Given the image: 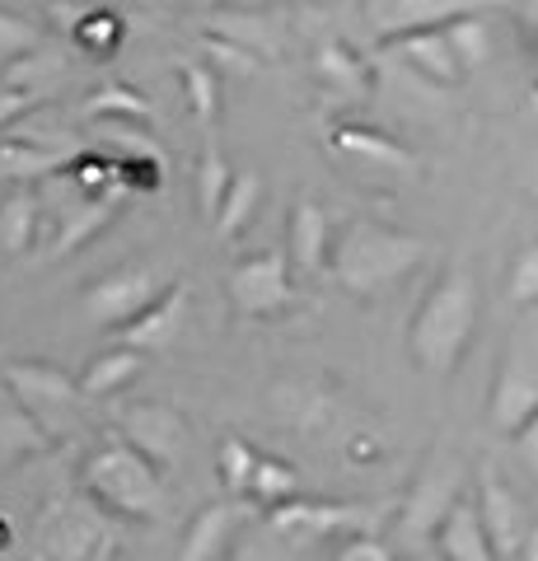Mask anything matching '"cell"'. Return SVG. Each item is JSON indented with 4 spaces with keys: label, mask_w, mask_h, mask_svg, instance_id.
<instances>
[{
    "label": "cell",
    "mask_w": 538,
    "mask_h": 561,
    "mask_svg": "<svg viewBox=\"0 0 538 561\" xmlns=\"http://www.w3.org/2000/svg\"><path fill=\"white\" fill-rule=\"evenodd\" d=\"M71 164V150H47V146H33V140H10L0 136V173L5 179H47V173H57Z\"/></svg>",
    "instance_id": "cell-19"
},
{
    "label": "cell",
    "mask_w": 538,
    "mask_h": 561,
    "mask_svg": "<svg viewBox=\"0 0 538 561\" xmlns=\"http://www.w3.org/2000/svg\"><path fill=\"white\" fill-rule=\"evenodd\" d=\"M538 412V379L519 360H511V370L501 375L496 398H492V421L501 431H519Z\"/></svg>",
    "instance_id": "cell-17"
},
{
    "label": "cell",
    "mask_w": 538,
    "mask_h": 561,
    "mask_svg": "<svg viewBox=\"0 0 538 561\" xmlns=\"http://www.w3.org/2000/svg\"><path fill=\"white\" fill-rule=\"evenodd\" d=\"M230 295H234V309L249 313V319H272L290 305V267H286V253L272 249V253H257L249 262H239L234 276H230Z\"/></svg>",
    "instance_id": "cell-5"
},
{
    "label": "cell",
    "mask_w": 538,
    "mask_h": 561,
    "mask_svg": "<svg viewBox=\"0 0 538 561\" xmlns=\"http://www.w3.org/2000/svg\"><path fill=\"white\" fill-rule=\"evenodd\" d=\"M445 38H449V47H455L459 66H468V61H488V51H492V43H488V24H482V20H455V24H445Z\"/></svg>",
    "instance_id": "cell-29"
},
{
    "label": "cell",
    "mask_w": 538,
    "mask_h": 561,
    "mask_svg": "<svg viewBox=\"0 0 538 561\" xmlns=\"http://www.w3.org/2000/svg\"><path fill=\"white\" fill-rule=\"evenodd\" d=\"M61 76H66V57L51 51V47H33V51H24V57H14L10 66H0V84H5V90H20V94L38 99V103H47L51 84H57Z\"/></svg>",
    "instance_id": "cell-14"
},
{
    "label": "cell",
    "mask_w": 538,
    "mask_h": 561,
    "mask_svg": "<svg viewBox=\"0 0 538 561\" xmlns=\"http://www.w3.org/2000/svg\"><path fill=\"white\" fill-rule=\"evenodd\" d=\"M473 313H478V295H473V280H468L459 267H449L431 295L416 309V323H412V356L416 365L426 370H455L468 337H473Z\"/></svg>",
    "instance_id": "cell-2"
},
{
    "label": "cell",
    "mask_w": 538,
    "mask_h": 561,
    "mask_svg": "<svg viewBox=\"0 0 538 561\" xmlns=\"http://www.w3.org/2000/svg\"><path fill=\"white\" fill-rule=\"evenodd\" d=\"M38 542L47 561H99L108 529L90 511H80V505H61V511H51L43 519Z\"/></svg>",
    "instance_id": "cell-8"
},
{
    "label": "cell",
    "mask_w": 538,
    "mask_h": 561,
    "mask_svg": "<svg viewBox=\"0 0 538 561\" xmlns=\"http://www.w3.org/2000/svg\"><path fill=\"white\" fill-rule=\"evenodd\" d=\"M473 511L482 519V534H488V548L496 552V561H511L519 552V542H525V534H529L525 505L515 501V491L501 482L496 472H482Z\"/></svg>",
    "instance_id": "cell-7"
},
{
    "label": "cell",
    "mask_w": 538,
    "mask_h": 561,
    "mask_svg": "<svg viewBox=\"0 0 538 561\" xmlns=\"http://www.w3.org/2000/svg\"><path fill=\"white\" fill-rule=\"evenodd\" d=\"M183 84H187V103H193V113L202 122H211L216 117V76H211V66L187 61L183 66Z\"/></svg>",
    "instance_id": "cell-32"
},
{
    "label": "cell",
    "mask_w": 538,
    "mask_h": 561,
    "mask_svg": "<svg viewBox=\"0 0 538 561\" xmlns=\"http://www.w3.org/2000/svg\"><path fill=\"white\" fill-rule=\"evenodd\" d=\"M506 295L515 305H538V243H529V249L511 262Z\"/></svg>",
    "instance_id": "cell-31"
},
{
    "label": "cell",
    "mask_w": 538,
    "mask_h": 561,
    "mask_svg": "<svg viewBox=\"0 0 538 561\" xmlns=\"http://www.w3.org/2000/svg\"><path fill=\"white\" fill-rule=\"evenodd\" d=\"M84 117L90 122H146L150 103L131 90V84H99V90L84 99Z\"/></svg>",
    "instance_id": "cell-23"
},
{
    "label": "cell",
    "mask_w": 538,
    "mask_h": 561,
    "mask_svg": "<svg viewBox=\"0 0 538 561\" xmlns=\"http://www.w3.org/2000/svg\"><path fill=\"white\" fill-rule=\"evenodd\" d=\"M183 309H187V286H164L141 313H136V319H127L123 328H117V337H123V346L141 351V356L146 351H164L173 337H179Z\"/></svg>",
    "instance_id": "cell-11"
},
{
    "label": "cell",
    "mask_w": 538,
    "mask_h": 561,
    "mask_svg": "<svg viewBox=\"0 0 538 561\" xmlns=\"http://www.w3.org/2000/svg\"><path fill=\"white\" fill-rule=\"evenodd\" d=\"M286 257L300 272H319L328 262V220L314 202H295L290 230H286Z\"/></svg>",
    "instance_id": "cell-15"
},
{
    "label": "cell",
    "mask_w": 538,
    "mask_h": 561,
    "mask_svg": "<svg viewBox=\"0 0 538 561\" xmlns=\"http://www.w3.org/2000/svg\"><path fill=\"white\" fill-rule=\"evenodd\" d=\"M440 557L445 561H496V552L488 548V534H482V519L473 511V501H455L440 519Z\"/></svg>",
    "instance_id": "cell-13"
},
{
    "label": "cell",
    "mask_w": 538,
    "mask_h": 561,
    "mask_svg": "<svg viewBox=\"0 0 538 561\" xmlns=\"http://www.w3.org/2000/svg\"><path fill=\"white\" fill-rule=\"evenodd\" d=\"M33 108H38V99H28V94L5 90V84H0V131L14 127V122H20L24 113H33Z\"/></svg>",
    "instance_id": "cell-35"
},
{
    "label": "cell",
    "mask_w": 538,
    "mask_h": 561,
    "mask_svg": "<svg viewBox=\"0 0 538 561\" xmlns=\"http://www.w3.org/2000/svg\"><path fill=\"white\" fill-rule=\"evenodd\" d=\"M337 150H346V154H366V160H379V164H403L408 154L393 146V140H385L379 131H370V127H342L337 131Z\"/></svg>",
    "instance_id": "cell-27"
},
{
    "label": "cell",
    "mask_w": 538,
    "mask_h": 561,
    "mask_svg": "<svg viewBox=\"0 0 538 561\" xmlns=\"http://www.w3.org/2000/svg\"><path fill=\"white\" fill-rule=\"evenodd\" d=\"M117 202L123 197H90V192H80L76 206H66V220L57 230V249H51V257L76 253L80 243H90L99 230H108V220L117 216Z\"/></svg>",
    "instance_id": "cell-16"
},
{
    "label": "cell",
    "mask_w": 538,
    "mask_h": 561,
    "mask_svg": "<svg viewBox=\"0 0 538 561\" xmlns=\"http://www.w3.org/2000/svg\"><path fill=\"white\" fill-rule=\"evenodd\" d=\"M123 440L141 449L154 468H169L183 454V421L160 402H136L123 412Z\"/></svg>",
    "instance_id": "cell-9"
},
{
    "label": "cell",
    "mask_w": 538,
    "mask_h": 561,
    "mask_svg": "<svg viewBox=\"0 0 538 561\" xmlns=\"http://www.w3.org/2000/svg\"><path fill=\"white\" fill-rule=\"evenodd\" d=\"M422 257V243L393 234L385 225H352L337 249H328V267L346 290H379L385 280L403 276Z\"/></svg>",
    "instance_id": "cell-3"
},
{
    "label": "cell",
    "mask_w": 538,
    "mask_h": 561,
    "mask_svg": "<svg viewBox=\"0 0 538 561\" xmlns=\"http://www.w3.org/2000/svg\"><path fill=\"white\" fill-rule=\"evenodd\" d=\"M389 47L403 57L416 76H426V80H436V84H455L463 76V66L455 57V47H449L445 38V28L436 24H408V28H398Z\"/></svg>",
    "instance_id": "cell-10"
},
{
    "label": "cell",
    "mask_w": 538,
    "mask_h": 561,
    "mask_svg": "<svg viewBox=\"0 0 538 561\" xmlns=\"http://www.w3.org/2000/svg\"><path fill=\"white\" fill-rule=\"evenodd\" d=\"M0 379H5V389L20 398V408L24 416L33 421V426H51L61 412H71L80 408V383L57 370V365H47V360H10L5 370H0Z\"/></svg>",
    "instance_id": "cell-4"
},
{
    "label": "cell",
    "mask_w": 538,
    "mask_h": 561,
    "mask_svg": "<svg viewBox=\"0 0 538 561\" xmlns=\"http://www.w3.org/2000/svg\"><path fill=\"white\" fill-rule=\"evenodd\" d=\"M71 33H76V43H80L84 51H94V57H108V51L123 43V20H117V14H108V10H90Z\"/></svg>",
    "instance_id": "cell-24"
},
{
    "label": "cell",
    "mask_w": 538,
    "mask_h": 561,
    "mask_svg": "<svg viewBox=\"0 0 538 561\" xmlns=\"http://www.w3.org/2000/svg\"><path fill=\"white\" fill-rule=\"evenodd\" d=\"M257 197H263V183H257V173H234L230 187H225V197H220L216 220H211L216 234L220 239H239V230L253 220Z\"/></svg>",
    "instance_id": "cell-22"
},
{
    "label": "cell",
    "mask_w": 538,
    "mask_h": 561,
    "mask_svg": "<svg viewBox=\"0 0 538 561\" xmlns=\"http://www.w3.org/2000/svg\"><path fill=\"white\" fill-rule=\"evenodd\" d=\"M319 70L328 80H337V84H346V90H360V61L352 57V51H342V47H328L323 57H319Z\"/></svg>",
    "instance_id": "cell-34"
},
{
    "label": "cell",
    "mask_w": 538,
    "mask_h": 561,
    "mask_svg": "<svg viewBox=\"0 0 538 561\" xmlns=\"http://www.w3.org/2000/svg\"><path fill=\"white\" fill-rule=\"evenodd\" d=\"M38 197H33L28 187H14L5 202H0V249H5L10 257L28 253L33 234H38Z\"/></svg>",
    "instance_id": "cell-20"
},
{
    "label": "cell",
    "mask_w": 538,
    "mask_h": 561,
    "mask_svg": "<svg viewBox=\"0 0 538 561\" xmlns=\"http://www.w3.org/2000/svg\"><path fill=\"white\" fill-rule=\"evenodd\" d=\"M295 491V472L276 459H257L253 463V478H249V496H257L263 505H282Z\"/></svg>",
    "instance_id": "cell-28"
},
{
    "label": "cell",
    "mask_w": 538,
    "mask_h": 561,
    "mask_svg": "<svg viewBox=\"0 0 538 561\" xmlns=\"http://www.w3.org/2000/svg\"><path fill=\"white\" fill-rule=\"evenodd\" d=\"M160 290L164 286H160V276H154L150 267H123V272H108L103 280H94V286L84 290V309H90V319L103 323V328H123Z\"/></svg>",
    "instance_id": "cell-6"
},
{
    "label": "cell",
    "mask_w": 538,
    "mask_h": 561,
    "mask_svg": "<svg viewBox=\"0 0 538 561\" xmlns=\"http://www.w3.org/2000/svg\"><path fill=\"white\" fill-rule=\"evenodd\" d=\"M84 496L108 515L154 519L164 505V482L141 449H131L127 440H108L84 459Z\"/></svg>",
    "instance_id": "cell-1"
},
{
    "label": "cell",
    "mask_w": 538,
    "mask_h": 561,
    "mask_svg": "<svg viewBox=\"0 0 538 561\" xmlns=\"http://www.w3.org/2000/svg\"><path fill=\"white\" fill-rule=\"evenodd\" d=\"M459 482H463L459 463H440V468H431L426 478L412 486V496L403 505V529H408V538H426V534L440 529L445 511L459 501Z\"/></svg>",
    "instance_id": "cell-12"
},
{
    "label": "cell",
    "mask_w": 538,
    "mask_h": 561,
    "mask_svg": "<svg viewBox=\"0 0 538 561\" xmlns=\"http://www.w3.org/2000/svg\"><path fill=\"white\" fill-rule=\"evenodd\" d=\"M253 463H257V454L244 445V440H225L220 445V478L230 491H249V478H253Z\"/></svg>",
    "instance_id": "cell-33"
},
{
    "label": "cell",
    "mask_w": 538,
    "mask_h": 561,
    "mask_svg": "<svg viewBox=\"0 0 538 561\" xmlns=\"http://www.w3.org/2000/svg\"><path fill=\"white\" fill-rule=\"evenodd\" d=\"M146 356L131 346H117V351H103V356H94L90 365H84V375L76 379L84 398H108V393H123L127 383L141 375Z\"/></svg>",
    "instance_id": "cell-18"
},
{
    "label": "cell",
    "mask_w": 538,
    "mask_h": 561,
    "mask_svg": "<svg viewBox=\"0 0 538 561\" xmlns=\"http://www.w3.org/2000/svg\"><path fill=\"white\" fill-rule=\"evenodd\" d=\"M33 47H43V28L14 10H0V66H10L14 57H24Z\"/></svg>",
    "instance_id": "cell-26"
},
{
    "label": "cell",
    "mask_w": 538,
    "mask_h": 561,
    "mask_svg": "<svg viewBox=\"0 0 538 561\" xmlns=\"http://www.w3.org/2000/svg\"><path fill=\"white\" fill-rule=\"evenodd\" d=\"M230 179H234V173L225 169L220 150H206V154H202V173H197V206H202V220H206V225L216 220L220 197H225V187H230Z\"/></svg>",
    "instance_id": "cell-25"
},
{
    "label": "cell",
    "mask_w": 538,
    "mask_h": 561,
    "mask_svg": "<svg viewBox=\"0 0 538 561\" xmlns=\"http://www.w3.org/2000/svg\"><path fill=\"white\" fill-rule=\"evenodd\" d=\"M28 449H43V431L33 426L28 416H0V468L5 463H14L20 454H28Z\"/></svg>",
    "instance_id": "cell-30"
},
{
    "label": "cell",
    "mask_w": 538,
    "mask_h": 561,
    "mask_svg": "<svg viewBox=\"0 0 538 561\" xmlns=\"http://www.w3.org/2000/svg\"><path fill=\"white\" fill-rule=\"evenodd\" d=\"M230 529H234V505H206V511L193 519V529L183 538V552L179 561H211L225 542H230Z\"/></svg>",
    "instance_id": "cell-21"
},
{
    "label": "cell",
    "mask_w": 538,
    "mask_h": 561,
    "mask_svg": "<svg viewBox=\"0 0 538 561\" xmlns=\"http://www.w3.org/2000/svg\"><path fill=\"white\" fill-rule=\"evenodd\" d=\"M519 561H538V529H529L525 534V542H519V552H515Z\"/></svg>",
    "instance_id": "cell-39"
},
{
    "label": "cell",
    "mask_w": 538,
    "mask_h": 561,
    "mask_svg": "<svg viewBox=\"0 0 538 561\" xmlns=\"http://www.w3.org/2000/svg\"><path fill=\"white\" fill-rule=\"evenodd\" d=\"M515 445H519V459H525V463L538 472V412L515 431Z\"/></svg>",
    "instance_id": "cell-38"
},
{
    "label": "cell",
    "mask_w": 538,
    "mask_h": 561,
    "mask_svg": "<svg viewBox=\"0 0 538 561\" xmlns=\"http://www.w3.org/2000/svg\"><path fill=\"white\" fill-rule=\"evenodd\" d=\"M416 561H445V557H416Z\"/></svg>",
    "instance_id": "cell-40"
},
{
    "label": "cell",
    "mask_w": 538,
    "mask_h": 561,
    "mask_svg": "<svg viewBox=\"0 0 538 561\" xmlns=\"http://www.w3.org/2000/svg\"><path fill=\"white\" fill-rule=\"evenodd\" d=\"M0 542H5V524H0Z\"/></svg>",
    "instance_id": "cell-41"
},
{
    "label": "cell",
    "mask_w": 538,
    "mask_h": 561,
    "mask_svg": "<svg viewBox=\"0 0 538 561\" xmlns=\"http://www.w3.org/2000/svg\"><path fill=\"white\" fill-rule=\"evenodd\" d=\"M206 51H220V61H230L234 70H253V66H257L253 47H244V43H230V38H211V43H206Z\"/></svg>",
    "instance_id": "cell-37"
},
{
    "label": "cell",
    "mask_w": 538,
    "mask_h": 561,
    "mask_svg": "<svg viewBox=\"0 0 538 561\" xmlns=\"http://www.w3.org/2000/svg\"><path fill=\"white\" fill-rule=\"evenodd\" d=\"M337 561H393V552L385 548V542H375V538H352L337 552Z\"/></svg>",
    "instance_id": "cell-36"
}]
</instances>
